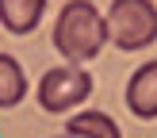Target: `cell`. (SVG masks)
<instances>
[{"label": "cell", "instance_id": "obj_8", "mask_svg": "<svg viewBox=\"0 0 157 138\" xmlns=\"http://www.w3.org/2000/svg\"><path fill=\"white\" fill-rule=\"evenodd\" d=\"M61 138H77V134H61Z\"/></svg>", "mask_w": 157, "mask_h": 138}, {"label": "cell", "instance_id": "obj_6", "mask_svg": "<svg viewBox=\"0 0 157 138\" xmlns=\"http://www.w3.org/2000/svg\"><path fill=\"white\" fill-rule=\"evenodd\" d=\"M65 134H77V138H123L119 127H115L111 115L104 111H81L65 123Z\"/></svg>", "mask_w": 157, "mask_h": 138}, {"label": "cell", "instance_id": "obj_4", "mask_svg": "<svg viewBox=\"0 0 157 138\" xmlns=\"http://www.w3.org/2000/svg\"><path fill=\"white\" fill-rule=\"evenodd\" d=\"M127 107L138 119H157V58L130 73V81H127Z\"/></svg>", "mask_w": 157, "mask_h": 138}, {"label": "cell", "instance_id": "obj_5", "mask_svg": "<svg viewBox=\"0 0 157 138\" xmlns=\"http://www.w3.org/2000/svg\"><path fill=\"white\" fill-rule=\"evenodd\" d=\"M46 12V0H0V23L12 35H31Z\"/></svg>", "mask_w": 157, "mask_h": 138}, {"label": "cell", "instance_id": "obj_1", "mask_svg": "<svg viewBox=\"0 0 157 138\" xmlns=\"http://www.w3.org/2000/svg\"><path fill=\"white\" fill-rule=\"evenodd\" d=\"M107 42V19L92 0H69L54 19V50L69 61H92Z\"/></svg>", "mask_w": 157, "mask_h": 138}, {"label": "cell", "instance_id": "obj_7", "mask_svg": "<svg viewBox=\"0 0 157 138\" xmlns=\"http://www.w3.org/2000/svg\"><path fill=\"white\" fill-rule=\"evenodd\" d=\"M23 96H27L23 65L12 58V54H0V107H15Z\"/></svg>", "mask_w": 157, "mask_h": 138}, {"label": "cell", "instance_id": "obj_2", "mask_svg": "<svg viewBox=\"0 0 157 138\" xmlns=\"http://www.w3.org/2000/svg\"><path fill=\"white\" fill-rule=\"evenodd\" d=\"M104 19H107V38L119 50H146L157 38L153 0H115Z\"/></svg>", "mask_w": 157, "mask_h": 138}, {"label": "cell", "instance_id": "obj_3", "mask_svg": "<svg viewBox=\"0 0 157 138\" xmlns=\"http://www.w3.org/2000/svg\"><path fill=\"white\" fill-rule=\"evenodd\" d=\"M92 96V77L77 65H58L46 69L38 81V104L42 111H69Z\"/></svg>", "mask_w": 157, "mask_h": 138}]
</instances>
